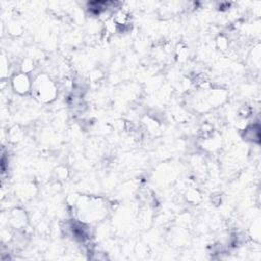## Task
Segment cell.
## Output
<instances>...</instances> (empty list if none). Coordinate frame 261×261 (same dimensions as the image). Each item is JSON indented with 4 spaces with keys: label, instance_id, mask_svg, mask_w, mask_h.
I'll return each instance as SVG.
<instances>
[{
    "label": "cell",
    "instance_id": "cell-1",
    "mask_svg": "<svg viewBox=\"0 0 261 261\" xmlns=\"http://www.w3.org/2000/svg\"><path fill=\"white\" fill-rule=\"evenodd\" d=\"M34 88L40 99L44 101H50L54 99L56 91H55L54 85L49 79L40 76L39 80L36 81Z\"/></svg>",
    "mask_w": 261,
    "mask_h": 261
},
{
    "label": "cell",
    "instance_id": "cell-2",
    "mask_svg": "<svg viewBox=\"0 0 261 261\" xmlns=\"http://www.w3.org/2000/svg\"><path fill=\"white\" fill-rule=\"evenodd\" d=\"M12 87L19 94L27 93L31 88V83L28 75L24 72L16 74L12 80Z\"/></svg>",
    "mask_w": 261,
    "mask_h": 261
}]
</instances>
